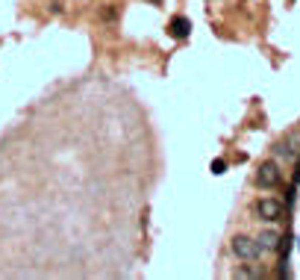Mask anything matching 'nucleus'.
Instances as JSON below:
<instances>
[{
	"label": "nucleus",
	"instance_id": "1",
	"mask_svg": "<svg viewBox=\"0 0 300 280\" xmlns=\"http://www.w3.org/2000/svg\"><path fill=\"white\" fill-rule=\"evenodd\" d=\"M280 180H283V174H280V165H277L274 159H268V162L259 165V171H256V186H262V189H274Z\"/></svg>",
	"mask_w": 300,
	"mask_h": 280
},
{
	"label": "nucleus",
	"instance_id": "2",
	"mask_svg": "<svg viewBox=\"0 0 300 280\" xmlns=\"http://www.w3.org/2000/svg\"><path fill=\"white\" fill-rule=\"evenodd\" d=\"M259 242L256 239H250V236H235L233 239V254L238 260H256L259 257Z\"/></svg>",
	"mask_w": 300,
	"mask_h": 280
},
{
	"label": "nucleus",
	"instance_id": "3",
	"mask_svg": "<svg viewBox=\"0 0 300 280\" xmlns=\"http://www.w3.org/2000/svg\"><path fill=\"white\" fill-rule=\"evenodd\" d=\"M256 212H259L262 221H280V218H283V204H280L277 198H262V201L256 204Z\"/></svg>",
	"mask_w": 300,
	"mask_h": 280
},
{
	"label": "nucleus",
	"instance_id": "4",
	"mask_svg": "<svg viewBox=\"0 0 300 280\" xmlns=\"http://www.w3.org/2000/svg\"><path fill=\"white\" fill-rule=\"evenodd\" d=\"M188 33H191V21L188 18H174L171 21V35L174 38H185Z\"/></svg>",
	"mask_w": 300,
	"mask_h": 280
},
{
	"label": "nucleus",
	"instance_id": "5",
	"mask_svg": "<svg viewBox=\"0 0 300 280\" xmlns=\"http://www.w3.org/2000/svg\"><path fill=\"white\" fill-rule=\"evenodd\" d=\"M256 242H259L262 251H274V248L280 245V233H277V230H265V233H259Z\"/></svg>",
	"mask_w": 300,
	"mask_h": 280
},
{
	"label": "nucleus",
	"instance_id": "6",
	"mask_svg": "<svg viewBox=\"0 0 300 280\" xmlns=\"http://www.w3.org/2000/svg\"><path fill=\"white\" fill-rule=\"evenodd\" d=\"M212 171H215V174H224V171H227V162H224V159H215V162H212Z\"/></svg>",
	"mask_w": 300,
	"mask_h": 280
},
{
	"label": "nucleus",
	"instance_id": "7",
	"mask_svg": "<svg viewBox=\"0 0 300 280\" xmlns=\"http://www.w3.org/2000/svg\"><path fill=\"white\" fill-rule=\"evenodd\" d=\"M235 274H238V277H256V271H253V268H238Z\"/></svg>",
	"mask_w": 300,
	"mask_h": 280
}]
</instances>
